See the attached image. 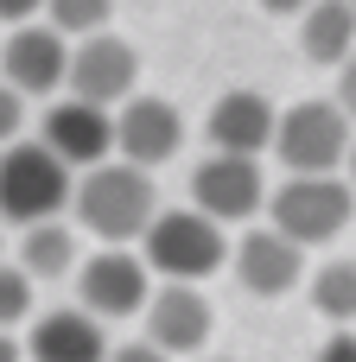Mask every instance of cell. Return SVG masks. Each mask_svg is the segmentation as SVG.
<instances>
[{
	"instance_id": "cell-1",
	"label": "cell",
	"mask_w": 356,
	"mask_h": 362,
	"mask_svg": "<svg viewBox=\"0 0 356 362\" xmlns=\"http://www.w3.org/2000/svg\"><path fill=\"white\" fill-rule=\"evenodd\" d=\"M70 210H76V223L89 229V235H102V242H134V235H147L153 229V178H147V165H134V159H121V165H89L83 178H76V197H70Z\"/></svg>"
},
{
	"instance_id": "cell-2",
	"label": "cell",
	"mask_w": 356,
	"mask_h": 362,
	"mask_svg": "<svg viewBox=\"0 0 356 362\" xmlns=\"http://www.w3.org/2000/svg\"><path fill=\"white\" fill-rule=\"evenodd\" d=\"M70 197H76L70 159L51 140H6L0 146V216L6 223L32 229V223L57 216Z\"/></svg>"
},
{
	"instance_id": "cell-3",
	"label": "cell",
	"mask_w": 356,
	"mask_h": 362,
	"mask_svg": "<svg viewBox=\"0 0 356 362\" xmlns=\"http://www.w3.org/2000/svg\"><path fill=\"white\" fill-rule=\"evenodd\" d=\"M268 216L274 229H287L299 248H318V242H338L356 216V185L338 172H293L274 197H268Z\"/></svg>"
},
{
	"instance_id": "cell-4",
	"label": "cell",
	"mask_w": 356,
	"mask_h": 362,
	"mask_svg": "<svg viewBox=\"0 0 356 362\" xmlns=\"http://www.w3.org/2000/svg\"><path fill=\"white\" fill-rule=\"evenodd\" d=\"M140 242H147V267L166 280H210L236 255L210 210H166V216H153V229Z\"/></svg>"
},
{
	"instance_id": "cell-5",
	"label": "cell",
	"mask_w": 356,
	"mask_h": 362,
	"mask_svg": "<svg viewBox=\"0 0 356 362\" xmlns=\"http://www.w3.org/2000/svg\"><path fill=\"white\" fill-rule=\"evenodd\" d=\"M274 153L287 172H338L350 159V108L344 102H293L280 108Z\"/></svg>"
},
{
	"instance_id": "cell-6",
	"label": "cell",
	"mask_w": 356,
	"mask_h": 362,
	"mask_svg": "<svg viewBox=\"0 0 356 362\" xmlns=\"http://www.w3.org/2000/svg\"><path fill=\"white\" fill-rule=\"evenodd\" d=\"M70 32H57L51 19L45 25H13L6 32V45H0V76L13 83V89H25V95H51V89H64L70 83V45H64Z\"/></svg>"
},
{
	"instance_id": "cell-7",
	"label": "cell",
	"mask_w": 356,
	"mask_h": 362,
	"mask_svg": "<svg viewBox=\"0 0 356 362\" xmlns=\"http://www.w3.org/2000/svg\"><path fill=\"white\" fill-rule=\"evenodd\" d=\"M134 83H140V57H134L127 38H115V32H89V38H76V51H70V83H64L70 95L115 108V102L134 95Z\"/></svg>"
},
{
	"instance_id": "cell-8",
	"label": "cell",
	"mask_w": 356,
	"mask_h": 362,
	"mask_svg": "<svg viewBox=\"0 0 356 362\" xmlns=\"http://www.w3.org/2000/svg\"><path fill=\"white\" fill-rule=\"evenodd\" d=\"M76 299L96 318H134V312H147V255H127L121 242H108L102 255H89L76 267Z\"/></svg>"
},
{
	"instance_id": "cell-9",
	"label": "cell",
	"mask_w": 356,
	"mask_h": 362,
	"mask_svg": "<svg viewBox=\"0 0 356 362\" xmlns=\"http://www.w3.org/2000/svg\"><path fill=\"white\" fill-rule=\"evenodd\" d=\"M185 146V115L166 102V95H127L121 115H115V153L134 159V165H166L172 153Z\"/></svg>"
},
{
	"instance_id": "cell-10",
	"label": "cell",
	"mask_w": 356,
	"mask_h": 362,
	"mask_svg": "<svg viewBox=\"0 0 356 362\" xmlns=\"http://www.w3.org/2000/svg\"><path fill=\"white\" fill-rule=\"evenodd\" d=\"M191 204L210 210L217 223H248V216L268 204L261 165H255L248 153H217V159H204V165L191 172Z\"/></svg>"
},
{
	"instance_id": "cell-11",
	"label": "cell",
	"mask_w": 356,
	"mask_h": 362,
	"mask_svg": "<svg viewBox=\"0 0 356 362\" xmlns=\"http://www.w3.org/2000/svg\"><path fill=\"white\" fill-rule=\"evenodd\" d=\"M140 318H147V337H153L159 350H172V356H197V350L210 344V331H217V312H210V299L197 293V280L159 286Z\"/></svg>"
},
{
	"instance_id": "cell-12",
	"label": "cell",
	"mask_w": 356,
	"mask_h": 362,
	"mask_svg": "<svg viewBox=\"0 0 356 362\" xmlns=\"http://www.w3.org/2000/svg\"><path fill=\"white\" fill-rule=\"evenodd\" d=\"M229 267H236V280H242L255 299H280V293L299 286V274H306V248H299L287 229H255V235L236 242Z\"/></svg>"
},
{
	"instance_id": "cell-13",
	"label": "cell",
	"mask_w": 356,
	"mask_h": 362,
	"mask_svg": "<svg viewBox=\"0 0 356 362\" xmlns=\"http://www.w3.org/2000/svg\"><path fill=\"white\" fill-rule=\"evenodd\" d=\"M38 140H51L70 165H102L108 153H115V115L102 108V102H83V95H64V102H51L45 108V134Z\"/></svg>"
},
{
	"instance_id": "cell-14",
	"label": "cell",
	"mask_w": 356,
	"mask_h": 362,
	"mask_svg": "<svg viewBox=\"0 0 356 362\" xmlns=\"http://www.w3.org/2000/svg\"><path fill=\"white\" fill-rule=\"evenodd\" d=\"M280 134V108L261 95V89H223L217 108H210V146L217 153H268Z\"/></svg>"
},
{
	"instance_id": "cell-15",
	"label": "cell",
	"mask_w": 356,
	"mask_h": 362,
	"mask_svg": "<svg viewBox=\"0 0 356 362\" xmlns=\"http://www.w3.org/2000/svg\"><path fill=\"white\" fill-rule=\"evenodd\" d=\"M25 356L32 362H108L102 318H96L89 305H76V312H45V318H32Z\"/></svg>"
},
{
	"instance_id": "cell-16",
	"label": "cell",
	"mask_w": 356,
	"mask_h": 362,
	"mask_svg": "<svg viewBox=\"0 0 356 362\" xmlns=\"http://www.w3.org/2000/svg\"><path fill=\"white\" fill-rule=\"evenodd\" d=\"M299 51H306V64H344L356 51V6L350 0H312L306 6V19H299Z\"/></svg>"
},
{
	"instance_id": "cell-17",
	"label": "cell",
	"mask_w": 356,
	"mask_h": 362,
	"mask_svg": "<svg viewBox=\"0 0 356 362\" xmlns=\"http://www.w3.org/2000/svg\"><path fill=\"white\" fill-rule=\"evenodd\" d=\"M19 267H25L32 280H64V274H76V229H64L57 216L32 223V229L19 235Z\"/></svg>"
},
{
	"instance_id": "cell-18",
	"label": "cell",
	"mask_w": 356,
	"mask_h": 362,
	"mask_svg": "<svg viewBox=\"0 0 356 362\" xmlns=\"http://www.w3.org/2000/svg\"><path fill=\"white\" fill-rule=\"evenodd\" d=\"M312 305L331 325H356V261H325L312 274Z\"/></svg>"
},
{
	"instance_id": "cell-19",
	"label": "cell",
	"mask_w": 356,
	"mask_h": 362,
	"mask_svg": "<svg viewBox=\"0 0 356 362\" xmlns=\"http://www.w3.org/2000/svg\"><path fill=\"white\" fill-rule=\"evenodd\" d=\"M45 13H51V25H57V32L89 38V32H102V25H108L115 0H45Z\"/></svg>"
},
{
	"instance_id": "cell-20",
	"label": "cell",
	"mask_w": 356,
	"mask_h": 362,
	"mask_svg": "<svg viewBox=\"0 0 356 362\" xmlns=\"http://www.w3.org/2000/svg\"><path fill=\"white\" fill-rule=\"evenodd\" d=\"M32 286H38V280H32L25 267H6V261H0V331H13V325L32 318Z\"/></svg>"
},
{
	"instance_id": "cell-21",
	"label": "cell",
	"mask_w": 356,
	"mask_h": 362,
	"mask_svg": "<svg viewBox=\"0 0 356 362\" xmlns=\"http://www.w3.org/2000/svg\"><path fill=\"white\" fill-rule=\"evenodd\" d=\"M19 127H25V89L0 83V146H6V140H19Z\"/></svg>"
},
{
	"instance_id": "cell-22",
	"label": "cell",
	"mask_w": 356,
	"mask_h": 362,
	"mask_svg": "<svg viewBox=\"0 0 356 362\" xmlns=\"http://www.w3.org/2000/svg\"><path fill=\"white\" fill-rule=\"evenodd\" d=\"M318 362H356V331L350 325H338V331L318 344Z\"/></svg>"
},
{
	"instance_id": "cell-23",
	"label": "cell",
	"mask_w": 356,
	"mask_h": 362,
	"mask_svg": "<svg viewBox=\"0 0 356 362\" xmlns=\"http://www.w3.org/2000/svg\"><path fill=\"white\" fill-rule=\"evenodd\" d=\"M108 362H172V350H159L153 337H140V344H121V350H108Z\"/></svg>"
},
{
	"instance_id": "cell-24",
	"label": "cell",
	"mask_w": 356,
	"mask_h": 362,
	"mask_svg": "<svg viewBox=\"0 0 356 362\" xmlns=\"http://www.w3.org/2000/svg\"><path fill=\"white\" fill-rule=\"evenodd\" d=\"M338 102L350 108V121H356V51L344 57V64H338Z\"/></svg>"
},
{
	"instance_id": "cell-25",
	"label": "cell",
	"mask_w": 356,
	"mask_h": 362,
	"mask_svg": "<svg viewBox=\"0 0 356 362\" xmlns=\"http://www.w3.org/2000/svg\"><path fill=\"white\" fill-rule=\"evenodd\" d=\"M45 0H0V19H13V25H25L32 13H38Z\"/></svg>"
},
{
	"instance_id": "cell-26",
	"label": "cell",
	"mask_w": 356,
	"mask_h": 362,
	"mask_svg": "<svg viewBox=\"0 0 356 362\" xmlns=\"http://www.w3.org/2000/svg\"><path fill=\"white\" fill-rule=\"evenodd\" d=\"M261 6H268V13H306L312 0H261Z\"/></svg>"
},
{
	"instance_id": "cell-27",
	"label": "cell",
	"mask_w": 356,
	"mask_h": 362,
	"mask_svg": "<svg viewBox=\"0 0 356 362\" xmlns=\"http://www.w3.org/2000/svg\"><path fill=\"white\" fill-rule=\"evenodd\" d=\"M0 362H25V356H19V344H13L6 331H0Z\"/></svg>"
},
{
	"instance_id": "cell-28",
	"label": "cell",
	"mask_w": 356,
	"mask_h": 362,
	"mask_svg": "<svg viewBox=\"0 0 356 362\" xmlns=\"http://www.w3.org/2000/svg\"><path fill=\"white\" fill-rule=\"evenodd\" d=\"M344 178L356 185V140H350V159H344Z\"/></svg>"
},
{
	"instance_id": "cell-29",
	"label": "cell",
	"mask_w": 356,
	"mask_h": 362,
	"mask_svg": "<svg viewBox=\"0 0 356 362\" xmlns=\"http://www.w3.org/2000/svg\"><path fill=\"white\" fill-rule=\"evenodd\" d=\"M350 6H356V0H350Z\"/></svg>"
}]
</instances>
